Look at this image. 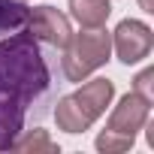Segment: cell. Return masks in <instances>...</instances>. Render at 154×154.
<instances>
[{
	"mask_svg": "<svg viewBox=\"0 0 154 154\" xmlns=\"http://www.w3.org/2000/svg\"><path fill=\"white\" fill-rule=\"evenodd\" d=\"M48 88V66L36 48V39L24 30L0 42V91L30 106Z\"/></svg>",
	"mask_w": 154,
	"mask_h": 154,
	"instance_id": "cell-1",
	"label": "cell"
},
{
	"mask_svg": "<svg viewBox=\"0 0 154 154\" xmlns=\"http://www.w3.org/2000/svg\"><path fill=\"white\" fill-rule=\"evenodd\" d=\"M115 85L109 79H91L75 94H66L54 106V121L63 133H85L112 103Z\"/></svg>",
	"mask_w": 154,
	"mask_h": 154,
	"instance_id": "cell-2",
	"label": "cell"
},
{
	"mask_svg": "<svg viewBox=\"0 0 154 154\" xmlns=\"http://www.w3.org/2000/svg\"><path fill=\"white\" fill-rule=\"evenodd\" d=\"M112 54V33L103 27H85L82 33H72L63 45V75L69 82H85L94 69H100Z\"/></svg>",
	"mask_w": 154,
	"mask_h": 154,
	"instance_id": "cell-3",
	"label": "cell"
},
{
	"mask_svg": "<svg viewBox=\"0 0 154 154\" xmlns=\"http://www.w3.org/2000/svg\"><path fill=\"white\" fill-rule=\"evenodd\" d=\"M151 45H154V33L145 21H136V18H124L115 33H112V48L118 54L121 63H139L151 54Z\"/></svg>",
	"mask_w": 154,
	"mask_h": 154,
	"instance_id": "cell-4",
	"label": "cell"
},
{
	"mask_svg": "<svg viewBox=\"0 0 154 154\" xmlns=\"http://www.w3.org/2000/svg\"><path fill=\"white\" fill-rule=\"evenodd\" d=\"M27 33L39 42H48L54 48H63L72 36V27H69V18L54 9V6H36L30 9V18H27Z\"/></svg>",
	"mask_w": 154,
	"mask_h": 154,
	"instance_id": "cell-5",
	"label": "cell"
},
{
	"mask_svg": "<svg viewBox=\"0 0 154 154\" xmlns=\"http://www.w3.org/2000/svg\"><path fill=\"white\" fill-rule=\"evenodd\" d=\"M148 115H151V103L145 97H139L136 91H130L112 109V115L106 121V130H115V133H124V136L136 139V133L148 124Z\"/></svg>",
	"mask_w": 154,
	"mask_h": 154,
	"instance_id": "cell-6",
	"label": "cell"
},
{
	"mask_svg": "<svg viewBox=\"0 0 154 154\" xmlns=\"http://www.w3.org/2000/svg\"><path fill=\"white\" fill-rule=\"evenodd\" d=\"M24 112L27 106L21 100L0 91V151H12L15 136L24 130Z\"/></svg>",
	"mask_w": 154,
	"mask_h": 154,
	"instance_id": "cell-7",
	"label": "cell"
},
{
	"mask_svg": "<svg viewBox=\"0 0 154 154\" xmlns=\"http://www.w3.org/2000/svg\"><path fill=\"white\" fill-rule=\"evenodd\" d=\"M69 15L82 27H103L112 15L109 0H69Z\"/></svg>",
	"mask_w": 154,
	"mask_h": 154,
	"instance_id": "cell-8",
	"label": "cell"
},
{
	"mask_svg": "<svg viewBox=\"0 0 154 154\" xmlns=\"http://www.w3.org/2000/svg\"><path fill=\"white\" fill-rule=\"evenodd\" d=\"M30 9L24 6V0H0V36H9L27 27Z\"/></svg>",
	"mask_w": 154,
	"mask_h": 154,
	"instance_id": "cell-9",
	"label": "cell"
},
{
	"mask_svg": "<svg viewBox=\"0 0 154 154\" xmlns=\"http://www.w3.org/2000/svg\"><path fill=\"white\" fill-rule=\"evenodd\" d=\"M12 148L15 151H33V154H54L57 151V142L48 136V130H27L24 136L18 133L15 136V142H12Z\"/></svg>",
	"mask_w": 154,
	"mask_h": 154,
	"instance_id": "cell-10",
	"label": "cell"
},
{
	"mask_svg": "<svg viewBox=\"0 0 154 154\" xmlns=\"http://www.w3.org/2000/svg\"><path fill=\"white\" fill-rule=\"evenodd\" d=\"M133 142H136V139H130V136H124V133L103 130V133L97 136V151H103V154H121V151L133 148Z\"/></svg>",
	"mask_w": 154,
	"mask_h": 154,
	"instance_id": "cell-11",
	"label": "cell"
},
{
	"mask_svg": "<svg viewBox=\"0 0 154 154\" xmlns=\"http://www.w3.org/2000/svg\"><path fill=\"white\" fill-rule=\"evenodd\" d=\"M151 79H154V69L148 66V69H142L136 79H133V91L139 94V97H145L148 103H154V91H151Z\"/></svg>",
	"mask_w": 154,
	"mask_h": 154,
	"instance_id": "cell-12",
	"label": "cell"
},
{
	"mask_svg": "<svg viewBox=\"0 0 154 154\" xmlns=\"http://www.w3.org/2000/svg\"><path fill=\"white\" fill-rule=\"evenodd\" d=\"M139 3H142V9H145V12H154V3H151V0H139Z\"/></svg>",
	"mask_w": 154,
	"mask_h": 154,
	"instance_id": "cell-13",
	"label": "cell"
}]
</instances>
